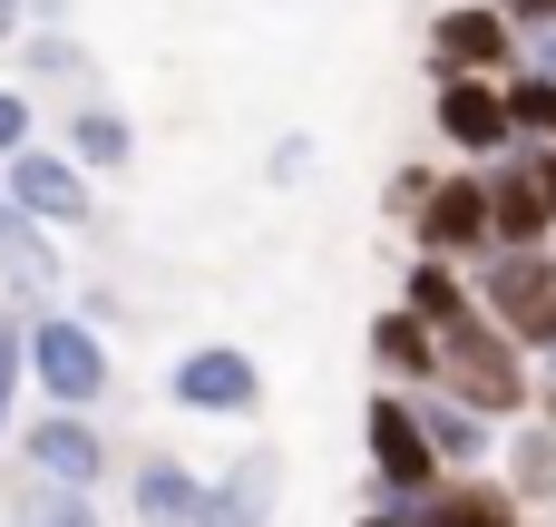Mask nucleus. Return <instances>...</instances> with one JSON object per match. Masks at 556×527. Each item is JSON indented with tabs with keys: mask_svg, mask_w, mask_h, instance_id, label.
Segmentation results:
<instances>
[{
	"mask_svg": "<svg viewBox=\"0 0 556 527\" xmlns=\"http://www.w3.org/2000/svg\"><path fill=\"white\" fill-rule=\"evenodd\" d=\"M440 391H459L479 421L508 430V421H528V401H538V362H528V352H518V342L469 303V313L440 323Z\"/></svg>",
	"mask_w": 556,
	"mask_h": 527,
	"instance_id": "obj_1",
	"label": "nucleus"
},
{
	"mask_svg": "<svg viewBox=\"0 0 556 527\" xmlns=\"http://www.w3.org/2000/svg\"><path fill=\"white\" fill-rule=\"evenodd\" d=\"M469 293H479V313H489L528 362L556 352V244H498V254H479V264H469Z\"/></svg>",
	"mask_w": 556,
	"mask_h": 527,
	"instance_id": "obj_2",
	"label": "nucleus"
},
{
	"mask_svg": "<svg viewBox=\"0 0 556 527\" xmlns=\"http://www.w3.org/2000/svg\"><path fill=\"white\" fill-rule=\"evenodd\" d=\"M20 342H29V391H39L49 411H98V401H108L117 362H108V332H98L88 313H59V303H39Z\"/></svg>",
	"mask_w": 556,
	"mask_h": 527,
	"instance_id": "obj_3",
	"label": "nucleus"
},
{
	"mask_svg": "<svg viewBox=\"0 0 556 527\" xmlns=\"http://www.w3.org/2000/svg\"><path fill=\"white\" fill-rule=\"evenodd\" d=\"M362 450H371V509H420L450 469H440V450H430V430H420V401L410 391H371V411H362Z\"/></svg>",
	"mask_w": 556,
	"mask_h": 527,
	"instance_id": "obj_4",
	"label": "nucleus"
},
{
	"mask_svg": "<svg viewBox=\"0 0 556 527\" xmlns=\"http://www.w3.org/2000/svg\"><path fill=\"white\" fill-rule=\"evenodd\" d=\"M420 59H430V78H508L518 68V20L498 0H450V10H430Z\"/></svg>",
	"mask_w": 556,
	"mask_h": 527,
	"instance_id": "obj_5",
	"label": "nucleus"
},
{
	"mask_svg": "<svg viewBox=\"0 0 556 527\" xmlns=\"http://www.w3.org/2000/svg\"><path fill=\"white\" fill-rule=\"evenodd\" d=\"M166 401H176L186 421H254V411H264V362H254L244 342H195V352H176Z\"/></svg>",
	"mask_w": 556,
	"mask_h": 527,
	"instance_id": "obj_6",
	"label": "nucleus"
},
{
	"mask_svg": "<svg viewBox=\"0 0 556 527\" xmlns=\"http://www.w3.org/2000/svg\"><path fill=\"white\" fill-rule=\"evenodd\" d=\"M410 254H450V264L489 254V166H440L430 176V196L410 205Z\"/></svg>",
	"mask_w": 556,
	"mask_h": 527,
	"instance_id": "obj_7",
	"label": "nucleus"
},
{
	"mask_svg": "<svg viewBox=\"0 0 556 527\" xmlns=\"http://www.w3.org/2000/svg\"><path fill=\"white\" fill-rule=\"evenodd\" d=\"M0 196H10L29 225H49V235H78L88 205H98V196H88V166H78L68 147H39V137H29L20 156H0Z\"/></svg>",
	"mask_w": 556,
	"mask_h": 527,
	"instance_id": "obj_8",
	"label": "nucleus"
},
{
	"mask_svg": "<svg viewBox=\"0 0 556 527\" xmlns=\"http://www.w3.org/2000/svg\"><path fill=\"white\" fill-rule=\"evenodd\" d=\"M430 127H440V147H450L459 166H489V156L518 147L508 88H498V78H430Z\"/></svg>",
	"mask_w": 556,
	"mask_h": 527,
	"instance_id": "obj_9",
	"label": "nucleus"
},
{
	"mask_svg": "<svg viewBox=\"0 0 556 527\" xmlns=\"http://www.w3.org/2000/svg\"><path fill=\"white\" fill-rule=\"evenodd\" d=\"M20 469H39V479H59V489H98V479H108V430H98V411H39V421L20 430Z\"/></svg>",
	"mask_w": 556,
	"mask_h": 527,
	"instance_id": "obj_10",
	"label": "nucleus"
},
{
	"mask_svg": "<svg viewBox=\"0 0 556 527\" xmlns=\"http://www.w3.org/2000/svg\"><path fill=\"white\" fill-rule=\"evenodd\" d=\"M283 509V450H235L215 479H205V499H195V527H274Z\"/></svg>",
	"mask_w": 556,
	"mask_h": 527,
	"instance_id": "obj_11",
	"label": "nucleus"
},
{
	"mask_svg": "<svg viewBox=\"0 0 556 527\" xmlns=\"http://www.w3.org/2000/svg\"><path fill=\"white\" fill-rule=\"evenodd\" d=\"M498 244H556L547 186H538V147L489 156V254H498Z\"/></svg>",
	"mask_w": 556,
	"mask_h": 527,
	"instance_id": "obj_12",
	"label": "nucleus"
},
{
	"mask_svg": "<svg viewBox=\"0 0 556 527\" xmlns=\"http://www.w3.org/2000/svg\"><path fill=\"white\" fill-rule=\"evenodd\" d=\"M410 527H528V509H518V489H508L498 469H450V479L410 509Z\"/></svg>",
	"mask_w": 556,
	"mask_h": 527,
	"instance_id": "obj_13",
	"label": "nucleus"
},
{
	"mask_svg": "<svg viewBox=\"0 0 556 527\" xmlns=\"http://www.w3.org/2000/svg\"><path fill=\"white\" fill-rule=\"evenodd\" d=\"M195 499H205V469H186L176 450H137V469H127L137 527H195Z\"/></svg>",
	"mask_w": 556,
	"mask_h": 527,
	"instance_id": "obj_14",
	"label": "nucleus"
},
{
	"mask_svg": "<svg viewBox=\"0 0 556 527\" xmlns=\"http://www.w3.org/2000/svg\"><path fill=\"white\" fill-rule=\"evenodd\" d=\"M371 372H381L391 391H430V381H440V332H430L410 303L371 313Z\"/></svg>",
	"mask_w": 556,
	"mask_h": 527,
	"instance_id": "obj_15",
	"label": "nucleus"
},
{
	"mask_svg": "<svg viewBox=\"0 0 556 527\" xmlns=\"http://www.w3.org/2000/svg\"><path fill=\"white\" fill-rule=\"evenodd\" d=\"M420 401V430H430V450H440V469H498V421H479L459 391H410Z\"/></svg>",
	"mask_w": 556,
	"mask_h": 527,
	"instance_id": "obj_16",
	"label": "nucleus"
},
{
	"mask_svg": "<svg viewBox=\"0 0 556 527\" xmlns=\"http://www.w3.org/2000/svg\"><path fill=\"white\" fill-rule=\"evenodd\" d=\"M59 293V254H49V225H29L10 196H0V303H49Z\"/></svg>",
	"mask_w": 556,
	"mask_h": 527,
	"instance_id": "obj_17",
	"label": "nucleus"
},
{
	"mask_svg": "<svg viewBox=\"0 0 556 527\" xmlns=\"http://www.w3.org/2000/svg\"><path fill=\"white\" fill-rule=\"evenodd\" d=\"M59 147H68L88 176H127V166H137V127H127L108 98H68V127H59Z\"/></svg>",
	"mask_w": 556,
	"mask_h": 527,
	"instance_id": "obj_18",
	"label": "nucleus"
},
{
	"mask_svg": "<svg viewBox=\"0 0 556 527\" xmlns=\"http://www.w3.org/2000/svg\"><path fill=\"white\" fill-rule=\"evenodd\" d=\"M498 479L518 489V509H556V430L547 421H508L498 430Z\"/></svg>",
	"mask_w": 556,
	"mask_h": 527,
	"instance_id": "obj_19",
	"label": "nucleus"
},
{
	"mask_svg": "<svg viewBox=\"0 0 556 527\" xmlns=\"http://www.w3.org/2000/svg\"><path fill=\"white\" fill-rule=\"evenodd\" d=\"M0 527H108V518H98L88 489H59V479L20 469V479L0 489Z\"/></svg>",
	"mask_w": 556,
	"mask_h": 527,
	"instance_id": "obj_20",
	"label": "nucleus"
},
{
	"mask_svg": "<svg viewBox=\"0 0 556 527\" xmlns=\"http://www.w3.org/2000/svg\"><path fill=\"white\" fill-rule=\"evenodd\" d=\"M401 303L440 332V323H450V313H469L479 293H469V264H450V254H410V264H401Z\"/></svg>",
	"mask_w": 556,
	"mask_h": 527,
	"instance_id": "obj_21",
	"label": "nucleus"
},
{
	"mask_svg": "<svg viewBox=\"0 0 556 527\" xmlns=\"http://www.w3.org/2000/svg\"><path fill=\"white\" fill-rule=\"evenodd\" d=\"M498 88H508V127H518V147H556V68H508Z\"/></svg>",
	"mask_w": 556,
	"mask_h": 527,
	"instance_id": "obj_22",
	"label": "nucleus"
},
{
	"mask_svg": "<svg viewBox=\"0 0 556 527\" xmlns=\"http://www.w3.org/2000/svg\"><path fill=\"white\" fill-rule=\"evenodd\" d=\"M29 323H20V303H0V440H10V411H20V391H29V342H20Z\"/></svg>",
	"mask_w": 556,
	"mask_h": 527,
	"instance_id": "obj_23",
	"label": "nucleus"
},
{
	"mask_svg": "<svg viewBox=\"0 0 556 527\" xmlns=\"http://www.w3.org/2000/svg\"><path fill=\"white\" fill-rule=\"evenodd\" d=\"M29 137H39V98H29L20 78H0V156H20Z\"/></svg>",
	"mask_w": 556,
	"mask_h": 527,
	"instance_id": "obj_24",
	"label": "nucleus"
},
{
	"mask_svg": "<svg viewBox=\"0 0 556 527\" xmlns=\"http://www.w3.org/2000/svg\"><path fill=\"white\" fill-rule=\"evenodd\" d=\"M430 176H440V166H420V156H410V166H391V186H381V215H391V225H410V205L430 196Z\"/></svg>",
	"mask_w": 556,
	"mask_h": 527,
	"instance_id": "obj_25",
	"label": "nucleus"
},
{
	"mask_svg": "<svg viewBox=\"0 0 556 527\" xmlns=\"http://www.w3.org/2000/svg\"><path fill=\"white\" fill-rule=\"evenodd\" d=\"M264 176H274V186H303V176H313V137H274Z\"/></svg>",
	"mask_w": 556,
	"mask_h": 527,
	"instance_id": "obj_26",
	"label": "nucleus"
},
{
	"mask_svg": "<svg viewBox=\"0 0 556 527\" xmlns=\"http://www.w3.org/2000/svg\"><path fill=\"white\" fill-rule=\"evenodd\" d=\"M498 10L518 20V39H528V29H547V20H556V0H498Z\"/></svg>",
	"mask_w": 556,
	"mask_h": 527,
	"instance_id": "obj_27",
	"label": "nucleus"
},
{
	"mask_svg": "<svg viewBox=\"0 0 556 527\" xmlns=\"http://www.w3.org/2000/svg\"><path fill=\"white\" fill-rule=\"evenodd\" d=\"M528 421H547V430H556V372H538V401H528Z\"/></svg>",
	"mask_w": 556,
	"mask_h": 527,
	"instance_id": "obj_28",
	"label": "nucleus"
},
{
	"mask_svg": "<svg viewBox=\"0 0 556 527\" xmlns=\"http://www.w3.org/2000/svg\"><path fill=\"white\" fill-rule=\"evenodd\" d=\"M20 29H29V0H0V49H10Z\"/></svg>",
	"mask_w": 556,
	"mask_h": 527,
	"instance_id": "obj_29",
	"label": "nucleus"
},
{
	"mask_svg": "<svg viewBox=\"0 0 556 527\" xmlns=\"http://www.w3.org/2000/svg\"><path fill=\"white\" fill-rule=\"evenodd\" d=\"M538 186H547V215H556V147H538Z\"/></svg>",
	"mask_w": 556,
	"mask_h": 527,
	"instance_id": "obj_30",
	"label": "nucleus"
},
{
	"mask_svg": "<svg viewBox=\"0 0 556 527\" xmlns=\"http://www.w3.org/2000/svg\"><path fill=\"white\" fill-rule=\"evenodd\" d=\"M362 527H410V518H401V509H371V518H362Z\"/></svg>",
	"mask_w": 556,
	"mask_h": 527,
	"instance_id": "obj_31",
	"label": "nucleus"
},
{
	"mask_svg": "<svg viewBox=\"0 0 556 527\" xmlns=\"http://www.w3.org/2000/svg\"><path fill=\"white\" fill-rule=\"evenodd\" d=\"M538 372H556V352H547V362H538Z\"/></svg>",
	"mask_w": 556,
	"mask_h": 527,
	"instance_id": "obj_32",
	"label": "nucleus"
}]
</instances>
